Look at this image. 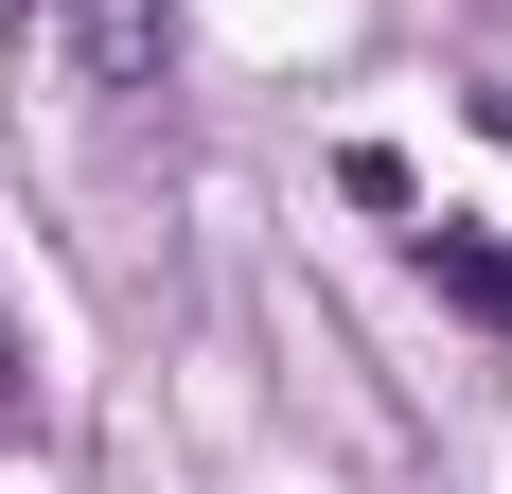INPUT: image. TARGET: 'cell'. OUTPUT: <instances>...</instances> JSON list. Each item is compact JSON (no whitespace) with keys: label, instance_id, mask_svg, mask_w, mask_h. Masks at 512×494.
<instances>
[{"label":"cell","instance_id":"1","mask_svg":"<svg viewBox=\"0 0 512 494\" xmlns=\"http://www.w3.org/2000/svg\"><path fill=\"white\" fill-rule=\"evenodd\" d=\"M71 53H89V89H159L177 71V0H53Z\"/></svg>","mask_w":512,"mask_h":494},{"label":"cell","instance_id":"2","mask_svg":"<svg viewBox=\"0 0 512 494\" xmlns=\"http://www.w3.org/2000/svg\"><path fill=\"white\" fill-rule=\"evenodd\" d=\"M424 283L460 300V318H512V247H495V230H460V212H442V230H424Z\"/></svg>","mask_w":512,"mask_h":494},{"label":"cell","instance_id":"3","mask_svg":"<svg viewBox=\"0 0 512 494\" xmlns=\"http://www.w3.org/2000/svg\"><path fill=\"white\" fill-rule=\"evenodd\" d=\"M336 195H354V212H424V195H407V159H389V142H336Z\"/></svg>","mask_w":512,"mask_h":494},{"label":"cell","instance_id":"4","mask_svg":"<svg viewBox=\"0 0 512 494\" xmlns=\"http://www.w3.org/2000/svg\"><path fill=\"white\" fill-rule=\"evenodd\" d=\"M0 442H18V336H0Z\"/></svg>","mask_w":512,"mask_h":494},{"label":"cell","instance_id":"5","mask_svg":"<svg viewBox=\"0 0 512 494\" xmlns=\"http://www.w3.org/2000/svg\"><path fill=\"white\" fill-rule=\"evenodd\" d=\"M0 18H53V0H0Z\"/></svg>","mask_w":512,"mask_h":494}]
</instances>
